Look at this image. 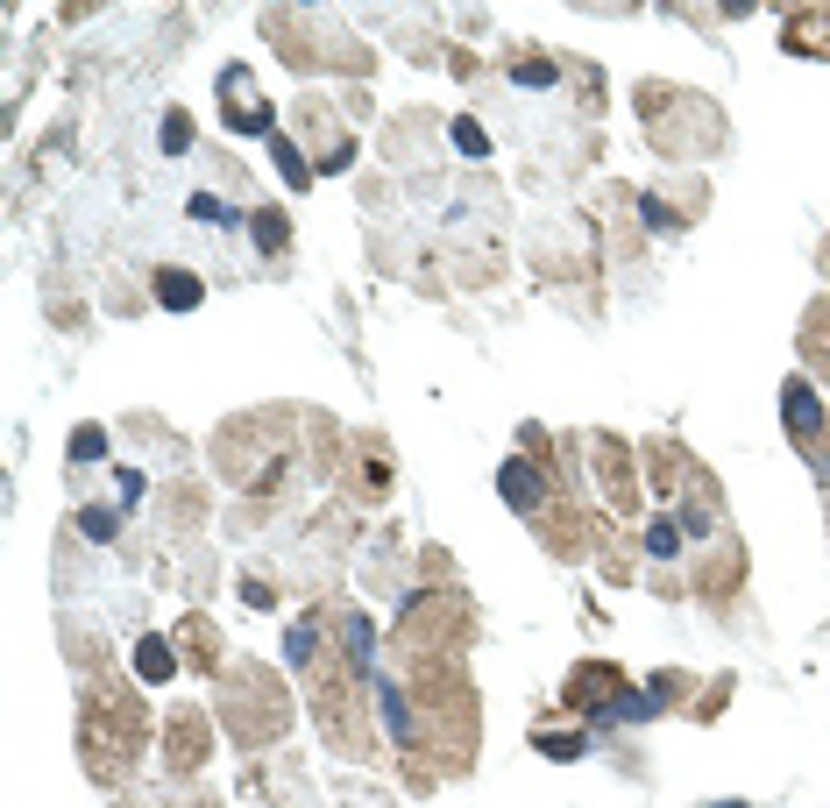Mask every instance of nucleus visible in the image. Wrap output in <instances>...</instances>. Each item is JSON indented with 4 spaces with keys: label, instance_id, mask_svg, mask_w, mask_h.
<instances>
[{
    "label": "nucleus",
    "instance_id": "nucleus-1",
    "mask_svg": "<svg viewBox=\"0 0 830 808\" xmlns=\"http://www.w3.org/2000/svg\"><path fill=\"white\" fill-rule=\"evenodd\" d=\"M220 93L235 100V121H242V135H277V128H270V107L256 100V86H249V71H242V64H228V71H220Z\"/></svg>",
    "mask_w": 830,
    "mask_h": 808
},
{
    "label": "nucleus",
    "instance_id": "nucleus-2",
    "mask_svg": "<svg viewBox=\"0 0 830 808\" xmlns=\"http://www.w3.org/2000/svg\"><path fill=\"white\" fill-rule=\"evenodd\" d=\"M781 412H788V426H795L802 440H816V433H823V404H816V390H809V383H788V390H781Z\"/></svg>",
    "mask_w": 830,
    "mask_h": 808
},
{
    "label": "nucleus",
    "instance_id": "nucleus-3",
    "mask_svg": "<svg viewBox=\"0 0 830 808\" xmlns=\"http://www.w3.org/2000/svg\"><path fill=\"white\" fill-rule=\"evenodd\" d=\"M497 490H504V504H518V511H540V475H533V461H504Z\"/></svg>",
    "mask_w": 830,
    "mask_h": 808
},
{
    "label": "nucleus",
    "instance_id": "nucleus-4",
    "mask_svg": "<svg viewBox=\"0 0 830 808\" xmlns=\"http://www.w3.org/2000/svg\"><path fill=\"white\" fill-rule=\"evenodd\" d=\"M206 298V284L192 277V270H157V305H171V312H192Z\"/></svg>",
    "mask_w": 830,
    "mask_h": 808
},
{
    "label": "nucleus",
    "instance_id": "nucleus-5",
    "mask_svg": "<svg viewBox=\"0 0 830 808\" xmlns=\"http://www.w3.org/2000/svg\"><path fill=\"white\" fill-rule=\"evenodd\" d=\"M376 709H384V731H391L398 745H412V709H405V695H398L391 681H376Z\"/></svg>",
    "mask_w": 830,
    "mask_h": 808
},
{
    "label": "nucleus",
    "instance_id": "nucleus-6",
    "mask_svg": "<svg viewBox=\"0 0 830 808\" xmlns=\"http://www.w3.org/2000/svg\"><path fill=\"white\" fill-rule=\"evenodd\" d=\"M171 667H178V660H171V645H157V638H142V645H135V674H142V681H171Z\"/></svg>",
    "mask_w": 830,
    "mask_h": 808
},
{
    "label": "nucleus",
    "instance_id": "nucleus-7",
    "mask_svg": "<svg viewBox=\"0 0 830 808\" xmlns=\"http://www.w3.org/2000/svg\"><path fill=\"white\" fill-rule=\"evenodd\" d=\"M107 454V433L100 426H79V433H71V461H100Z\"/></svg>",
    "mask_w": 830,
    "mask_h": 808
},
{
    "label": "nucleus",
    "instance_id": "nucleus-8",
    "mask_svg": "<svg viewBox=\"0 0 830 808\" xmlns=\"http://www.w3.org/2000/svg\"><path fill=\"white\" fill-rule=\"evenodd\" d=\"M270 149H277V171H284V178H291V185H306V178H313V171H306V156H298V149H291V142H284V135H277V142H270Z\"/></svg>",
    "mask_w": 830,
    "mask_h": 808
},
{
    "label": "nucleus",
    "instance_id": "nucleus-9",
    "mask_svg": "<svg viewBox=\"0 0 830 808\" xmlns=\"http://www.w3.org/2000/svg\"><path fill=\"white\" fill-rule=\"evenodd\" d=\"M185 142H192V121H185V114L171 107V114H164V156H178Z\"/></svg>",
    "mask_w": 830,
    "mask_h": 808
},
{
    "label": "nucleus",
    "instance_id": "nucleus-10",
    "mask_svg": "<svg viewBox=\"0 0 830 808\" xmlns=\"http://www.w3.org/2000/svg\"><path fill=\"white\" fill-rule=\"evenodd\" d=\"M540 752H547V759H582V738H575V731H561V738L540 731Z\"/></svg>",
    "mask_w": 830,
    "mask_h": 808
},
{
    "label": "nucleus",
    "instance_id": "nucleus-11",
    "mask_svg": "<svg viewBox=\"0 0 830 808\" xmlns=\"http://www.w3.org/2000/svg\"><path fill=\"white\" fill-rule=\"evenodd\" d=\"M192 220H220V227H235V206H220L213 192H199V199H192Z\"/></svg>",
    "mask_w": 830,
    "mask_h": 808
},
{
    "label": "nucleus",
    "instance_id": "nucleus-12",
    "mask_svg": "<svg viewBox=\"0 0 830 808\" xmlns=\"http://www.w3.org/2000/svg\"><path fill=\"white\" fill-rule=\"evenodd\" d=\"M249 227H256V249H270V256H277V241H284V220H277V213H256Z\"/></svg>",
    "mask_w": 830,
    "mask_h": 808
},
{
    "label": "nucleus",
    "instance_id": "nucleus-13",
    "mask_svg": "<svg viewBox=\"0 0 830 808\" xmlns=\"http://www.w3.org/2000/svg\"><path fill=\"white\" fill-rule=\"evenodd\" d=\"M114 525H121L114 511H79V532H86V539H114Z\"/></svg>",
    "mask_w": 830,
    "mask_h": 808
},
{
    "label": "nucleus",
    "instance_id": "nucleus-14",
    "mask_svg": "<svg viewBox=\"0 0 830 808\" xmlns=\"http://www.w3.org/2000/svg\"><path fill=\"white\" fill-rule=\"evenodd\" d=\"M284 653H291V667H306V660H313V624H291V645H284Z\"/></svg>",
    "mask_w": 830,
    "mask_h": 808
},
{
    "label": "nucleus",
    "instance_id": "nucleus-15",
    "mask_svg": "<svg viewBox=\"0 0 830 808\" xmlns=\"http://www.w3.org/2000/svg\"><path fill=\"white\" fill-rule=\"evenodd\" d=\"M646 546H653V553H660V560H667V553H674V546H682V532H674V518H660V525H653V532H646Z\"/></svg>",
    "mask_w": 830,
    "mask_h": 808
},
{
    "label": "nucleus",
    "instance_id": "nucleus-16",
    "mask_svg": "<svg viewBox=\"0 0 830 808\" xmlns=\"http://www.w3.org/2000/svg\"><path fill=\"white\" fill-rule=\"evenodd\" d=\"M455 142H462V149H469V156H483V149H490V135H483V128H476V121H455Z\"/></svg>",
    "mask_w": 830,
    "mask_h": 808
},
{
    "label": "nucleus",
    "instance_id": "nucleus-17",
    "mask_svg": "<svg viewBox=\"0 0 830 808\" xmlns=\"http://www.w3.org/2000/svg\"><path fill=\"white\" fill-rule=\"evenodd\" d=\"M724 808H745V801H724Z\"/></svg>",
    "mask_w": 830,
    "mask_h": 808
}]
</instances>
